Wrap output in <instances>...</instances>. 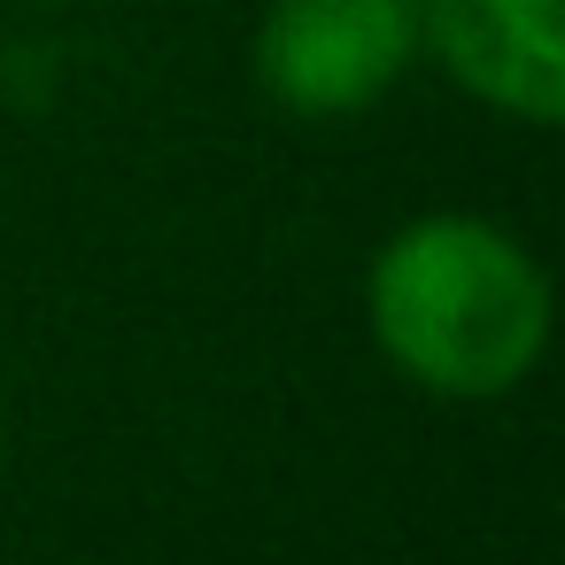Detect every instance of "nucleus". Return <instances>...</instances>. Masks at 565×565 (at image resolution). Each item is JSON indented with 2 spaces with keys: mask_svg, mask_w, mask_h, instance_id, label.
<instances>
[{
  "mask_svg": "<svg viewBox=\"0 0 565 565\" xmlns=\"http://www.w3.org/2000/svg\"><path fill=\"white\" fill-rule=\"evenodd\" d=\"M372 341L449 403L519 387L550 341L542 264L480 217H418L372 256Z\"/></svg>",
  "mask_w": 565,
  "mask_h": 565,
  "instance_id": "obj_1",
  "label": "nucleus"
},
{
  "mask_svg": "<svg viewBox=\"0 0 565 565\" xmlns=\"http://www.w3.org/2000/svg\"><path fill=\"white\" fill-rule=\"evenodd\" d=\"M418 55V0H271L256 78L295 117L372 109Z\"/></svg>",
  "mask_w": 565,
  "mask_h": 565,
  "instance_id": "obj_2",
  "label": "nucleus"
},
{
  "mask_svg": "<svg viewBox=\"0 0 565 565\" xmlns=\"http://www.w3.org/2000/svg\"><path fill=\"white\" fill-rule=\"evenodd\" d=\"M418 32L449 63V78L519 117V125H557L565 117V32L557 0H426Z\"/></svg>",
  "mask_w": 565,
  "mask_h": 565,
  "instance_id": "obj_3",
  "label": "nucleus"
},
{
  "mask_svg": "<svg viewBox=\"0 0 565 565\" xmlns=\"http://www.w3.org/2000/svg\"><path fill=\"white\" fill-rule=\"evenodd\" d=\"M0 441H9V426H0Z\"/></svg>",
  "mask_w": 565,
  "mask_h": 565,
  "instance_id": "obj_4",
  "label": "nucleus"
}]
</instances>
